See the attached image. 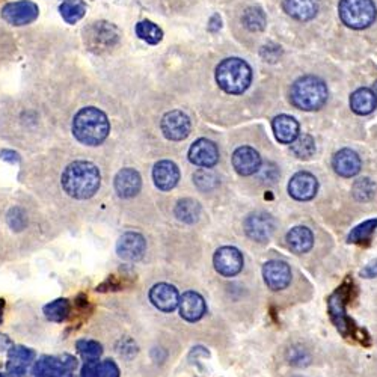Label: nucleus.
<instances>
[{"instance_id": "nucleus-1", "label": "nucleus", "mask_w": 377, "mask_h": 377, "mask_svg": "<svg viewBox=\"0 0 377 377\" xmlns=\"http://www.w3.org/2000/svg\"><path fill=\"white\" fill-rule=\"evenodd\" d=\"M101 182L98 168L91 162H74L66 166L62 174V187L65 193L76 199L94 197Z\"/></svg>"}, {"instance_id": "nucleus-2", "label": "nucleus", "mask_w": 377, "mask_h": 377, "mask_svg": "<svg viewBox=\"0 0 377 377\" xmlns=\"http://www.w3.org/2000/svg\"><path fill=\"white\" fill-rule=\"evenodd\" d=\"M109 120L97 108H85L74 117L73 133L85 145H100L109 134Z\"/></svg>"}, {"instance_id": "nucleus-3", "label": "nucleus", "mask_w": 377, "mask_h": 377, "mask_svg": "<svg viewBox=\"0 0 377 377\" xmlns=\"http://www.w3.org/2000/svg\"><path fill=\"white\" fill-rule=\"evenodd\" d=\"M352 285L350 282H344L340 289L335 290V293L329 298V315L332 318V323L340 330V334L344 335L346 338L358 340L364 344H369V335L364 330L358 329L355 322L346 314V305L350 298Z\"/></svg>"}, {"instance_id": "nucleus-4", "label": "nucleus", "mask_w": 377, "mask_h": 377, "mask_svg": "<svg viewBox=\"0 0 377 377\" xmlns=\"http://www.w3.org/2000/svg\"><path fill=\"white\" fill-rule=\"evenodd\" d=\"M290 98L293 106L301 110H317L327 100V88L318 77L305 76L293 85Z\"/></svg>"}, {"instance_id": "nucleus-5", "label": "nucleus", "mask_w": 377, "mask_h": 377, "mask_svg": "<svg viewBox=\"0 0 377 377\" xmlns=\"http://www.w3.org/2000/svg\"><path fill=\"white\" fill-rule=\"evenodd\" d=\"M216 80L219 86L228 94H242L250 85L253 73H250L249 65L238 59L230 58L225 59L218 65L216 70Z\"/></svg>"}, {"instance_id": "nucleus-6", "label": "nucleus", "mask_w": 377, "mask_h": 377, "mask_svg": "<svg viewBox=\"0 0 377 377\" xmlns=\"http://www.w3.org/2000/svg\"><path fill=\"white\" fill-rule=\"evenodd\" d=\"M340 17L352 29H365L376 18V6L373 0H341Z\"/></svg>"}, {"instance_id": "nucleus-7", "label": "nucleus", "mask_w": 377, "mask_h": 377, "mask_svg": "<svg viewBox=\"0 0 377 377\" xmlns=\"http://www.w3.org/2000/svg\"><path fill=\"white\" fill-rule=\"evenodd\" d=\"M76 365V359L68 355L64 359L42 356L33 365L32 373L35 377H71Z\"/></svg>"}, {"instance_id": "nucleus-8", "label": "nucleus", "mask_w": 377, "mask_h": 377, "mask_svg": "<svg viewBox=\"0 0 377 377\" xmlns=\"http://www.w3.org/2000/svg\"><path fill=\"white\" fill-rule=\"evenodd\" d=\"M275 219L266 211H257L249 214L245 221V231L254 242L265 243L275 233Z\"/></svg>"}, {"instance_id": "nucleus-9", "label": "nucleus", "mask_w": 377, "mask_h": 377, "mask_svg": "<svg viewBox=\"0 0 377 377\" xmlns=\"http://www.w3.org/2000/svg\"><path fill=\"white\" fill-rule=\"evenodd\" d=\"M38 13H40L38 6L30 2V0H20V2L5 5L2 9V17L6 23H9V25L25 26L32 21H35Z\"/></svg>"}, {"instance_id": "nucleus-10", "label": "nucleus", "mask_w": 377, "mask_h": 377, "mask_svg": "<svg viewBox=\"0 0 377 377\" xmlns=\"http://www.w3.org/2000/svg\"><path fill=\"white\" fill-rule=\"evenodd\" d=\"M213 262L222 277H236L243 269V255L233 246H224L216 250Z\"/></svg>"}, {"instance_id": "nucleus-11", "label": "nucleus", "mask_w": 377, "mask_h": 377, "mask_svg": "<svg viewBox=\"0 0 377 377\" xmlns=\"http://www.w3.org/2000/svg\"><path fill=\"white\" fill-rule=\"evenodd\" d=\"M262 278L273 291L287 289L291 282V269L285 261L272 260L262 267Z\"/></svg>"}, {"instance_id": "nucleus-12", "label": "nucleus", "mask_w": 377, "mask_h": 377, "mask_svg": "<svg viewBox=\"0 0 377 377\" xmlns=\"http://www.w3.org/2000/svg\"><path fill=\"white\" fill-rule=\"evenodd\" d=\"M162 132L169 141H182L190 133V120L185 112H168L162 120Z\"/></svg>"}, {"instance_id": "nucleus-13", "label": "nucleus", "mask_w": 377, "mask_h": 377, "mask_svg": "<svg viewBox=\"0 0 377 377\" xmlns=\"http://www.w3.org/2000/svg\"><path fill=\"white\" fill-rule=\"evenodd\" d=\"M189 160L197 166L211 168L219 160V150L214 142L209 139H199L193 142L189 150Z\"/></svg>"}, {"instance_id": "nucleus-14", "label": "nucleus", "mask_w": 377, "mask_h": 377, "mask_svg": "<svg viewBox=\"0 0 377 377\" xmlns=\"http://www.w3.org/2000/svg\"><path fill=\"white\" fill-rule=\"evenodd\" d=\"M146 242L139 233H124L117 245L118 255L125 261H138L145 254Z\"/></svg>"}, {"instance_id": "nucleus-15", "label": "nucleus", "mask_w": 377, "mask_h": 377, "mask_svg": "<svg viewBox=\"0 0 377 377\" xmlns=\"http://www.w3.org/2000/svg\"><path fill=\"white\" fill-rule=\"evenodd\" d=\"M150 301L157 310L173 313L180 305V294L174 285L157 284L150 291Z\"/></svg>"}, {"instance_id": "nucleus-16", "label": "nucleus", "mask_w": 377, "mask_h": 377, "mask_svg": "<svg viewBox=\"0 0 377 377\" xmlns=\"http://www.w3.org/2000/svg\"><path fill=\"white\" fill-rule=\"evenodd\" d=\"M318 190L317 178L310 173H298L293 175L289 185V193L298 201H310Z\"/></svg>"}, {"instance_id": "nucleus-17", "label": "nucleus", "mask_w": 377, "mask_h": 377, "mask_svg": "<svg viewBox=\"0 0 377 377\" xmlns=\"http://www.w3.org/2000/svg\"><path fill=\"white\" fill-rule=\"evenodd\" d=\"M233 166L240 175H253L261 168V157L254 148L240 146L233 154Z\"/></svg>"}, {"instance_id": "nucleus-18", "label": "nucleus", "mask_w": 377, "mask_h": 377, "mask_svg": "<svg viewBox=\"0 0 377 377\" xmlns=\"http://www.w3.org/2000/svg\"><path fill=\"white\" fill-rule=\"evenodd\" d=\"M142 180L138 170L132 168L121 169L115 177V190L121 198H133L139 193Z\"/></svg>"}, {"instance_id": "nucleus-19", "label": "nucleus", "mask_w": 377, "mask_h": 377, "mask_svg": "<svg viewBox=\"0 0 377 377\" xmlns=\"http://www.w3.org/2000/svg\"><path fill=\"white\" fill-rule=\"evenodd\" d=\"M332 166L338 175L344 177V178H350L359 174L362 162L358 153L350 150V148H344V150H340L334 156Z\"/></svg>"}, {"instance_id": "nucleus-20", "label": "nucleus", "mask_w": 377, "mask_h": 377, "mask_svg": "<svg viewBox=\"0 0 377 377\" xmlns=\"http://www.w3.org/2000/svg\"><path fill=\"white\" fill-rule=\"evenodd\" d=\"M180 313L187 322H198L205 314V301L197 291H186L180 298Z\"/></svg>"}, {"instance_id": "nucleus-21", "label": "nucleus", "mask_w": 377, "mask_h": 377, "mask_svg": "<svg viewBox=\"0 0 377 377\" xmlns=\"http://www.w3.org/2000/svg\"><path fill=\"white\" fill-rule=\"evenodd\" d=\"M153 178L160 190L174 189L180 180L178 166L170 160H162V162L156 163L153 169Z\"/></svg>"}, {"instance_id": "nucleus-22", "label": "nucleus", "mask_w": 377, "mask_h": 377, "mask_svg": "<svg viewBox=\"0 0 377 377\" xmlns=\"http://www.w3.org/2000/svg\"><path fill=\"white\" fill-rule=\"evenodd\" d=\"M273 133L282 144H293L299 136V124L293 117L279 115L272 122Z\"/></svg>"}, {"instance_id": "nucleus-23", "label": "nucleus", "mask_w": 377, "mask_h": 377, "mask_svg": "<svg viewBox=\"0 0 377 377\" xmlns=\"http://www.w3.org/2000/svg\"><path fill=\"white\" fill-rule=\"evenodd\" d=\"M284 9L290 17L306 21L318 13V0H284Z\"/></svg>"}, {"instance_id": "nucleus-24", "label": "nucleus", "mask_w": 377, "mask_h": 377, "mask_svg": "<svg viewBox=\"0 0 377 377\" xmlns=\"http://www.w3.org/2000/svg\"><path fill=\"white\" fill-rule=\"evenodd\" d=\"M287 245L294 254H305L314 245V236L310 228L294 226L287 234Z\"/></svg>"}, {"instance_id": "nucleus-25", "label": "nucleus", "mask_w": 377, "mask_h": 377, "mask_svg": "<svg viewBox=\"0 0 377 377\" xmlns=\"http://www.w3.org/2000/svg\"><path fill=\"white\" fill-rule=\"evenodd\" d=\"M350 106L358 115H369L377 106V97L371 89L361 88L352 94Z\"/></svg>"}, {"instance_id": "nucleus-26", "label": "nucleus", "mask_w": 377, "mask_h": 377, "mask_svg": "<svg viewBox=\"0 0 377 377\" xmlns=\"http://www.w3.org/2000/svg\"><path fill=\"white\" fill-rule=\"evenodd\" d=\"M89 41L94 42V47H103V45H110L113 41L117 40V29L110 26L109 23H95V25L91 28L89 33Z\"/></svg>"}, {"instance_id": "nucleus-27", "label": "nucleus", "mask_w": 377, "mask_h": 377, "mask_svg": "<svg viewBox=\"0 0 377 377\" xmlns=\"http://www.w3.org/2000/svg\"><path fill=\"white\" fill-rule=\"evenodd\" d=\"M175 216L178 221L185 224H195L201 216V205L192 198L180 199L175 207Z\"/></svg>"}, {"instance_id": "nucleus-28", "label": "nucleus", "mask_w": 377, "mask_h": 377, "mask_svg": "<svg viewBox=\"0 0 377 377\" xmlns=\"http://www.w3.org/2000/svg\"><path fill=\"white\" fill-rule=\"evenodd\" d=\"M376 230H377V219L365 221L362 224H359L358 226L353 228V230L349 234V237H347V242L349 243H355V245L369 243Z\"/></svg>"}, {"instance_id": "nucleus-29", "label": "nucleus", "mask_w": 377, "mask_h": 377, "mask_svg": "<svg viewBox=\"0 0 377 377\" xmlns=\"http://www.w3.org/2000/svg\"><path fill=\"white\" fill-rule=\"evenodd\" d=\"M61 14L64 20L70 25H74L76 21L82 18L86 13V5L83 0H64L61 5Z\"/></svg>"}, {"instance_id": "nucleus-30", "label": "nucleus", "mask_w": 377, "mask_h": 377, "mask_svg": "<svg viewBox=\"0 0 377 377\" xmlns=\"http://www.w3.org/2000/svg\"><path fill=\"white\" fill-rule=\"evenodd\" d=\"M136 35L148 44H158L163 38V32L154 23L145 20L136 26Z\"/></svg>"}, {"instance_id": "nucleus-31", "label": "nucleus", "mask_w": 377, "mask_h": 377, "mask_svg": "<svg viewBox=\"0 0 377 377\" xmlns=\"http://www.w3.org/2000/svg\"><path fill=\"white\" fill-rule=\"evenodd\" d=\"M44 314L52 322H64L70 314V302L66 299H58L44 306Z\"/></svg>"}, {"instance_id": "nucleus-32", "label": "nucleus", "mask_w": 377, "mask_h": 377, "mask_svg": "<svg viewBox=\"0 0 377 377\" xmlns=\"http://www.w3.org/2000/svg\"><path fill=\"white\" fill-rule=\"evenodd\" d=\"M291 151L299 158H310L315 153V142L310 134L298 136V139L291 145Z\"/></svg>"}, {"instance_id": "nucleus-33", "label": "nucleus", "mask_w": 377, "mask_h": 377, "mask_svg": "<svg viewBox=\"0 0 377 377\" xmlns=\"http://www.w3.org/2000/svg\"><path fill=\"white\" fill-rule=\"evenodd\" d=\"M376 186L370 178H361L358 180L355 185H353V197H355L361 202H367L374 197Z\"/></svg>"}, {"instance_id": "nucleus-34", "label": "nucleus", "mask_w": 377, "mask_h": 377, "mask_svg": "<svg viewBox=\"0 0 377 377\" xmlns=\"http://www.w3.org/2000/svg\"><path fill=\"white\" fill-rule=\"evenodd\" d=\"M243 23L249 30H262L266 25L265 13L260 8H249L243 14Z\"/></svg>"}, {"instance_id": "nucleus-35", "label": "nucleus", "mask_w": 377, "mask_h": 377, "mask_svg": "<svg viewBox=\"0 0 377 377\" xmlns=\"http://www.w3.org/2000/svg\"><path fill=\"white\" fill-rule=\"evenodd\" d=\"M76 347H77L80 355L86 359H98L101 355V352H103V347H101L100 342L93 341V340H80V341H77Z\"/></svg>"}, {"instance_id": "nucleus-36", "label": "nucleus", "mask_w": 377, "mask_h": 377, "mask_svg": "<svg viewBox=\"0 0 377 377\" xmlns=\"http://www.w3.org/2000/svg\"><path fill=\"white\" fill-rule=\"evenodd\" d=\"M8 358L9 362L29 365L33 359H35V352L23 346H13L8 352Z\"/></svg>"}, {"instance_id": "nucleus-37", "label": "nucleus", "mask_w": 377, "mask_h": 377, "mask_svg": "<svg viewBox=\"0 0 377 377\" xmlns=\"http://www.w3.org/2000/svg\"><path fill=\"white\" fill-rule=\"evenodd\" d=\"M193 181H195V186L202 192L211 190L218 186V178H216V175L209 169L198 170V173L193 175Z\"/></svg>"}, {"instance_id": "nucleus-38", "label": "nucleus", "mask_w": 377, "mask_h": 377, "mask_svg": "<svg viewBox=\"0 0 377 377\" xmlns=\"http://www.w3.org/2000/svg\"><path fill=\"white\" fill-rule=\"evenodd\" d=\"M287 359L291 365H296V367H305V365L311 362L310 352L302 346L290 347V350L287 352Z\"/></svg>"}, {"instance_id": "nucleus-39", "label": "nucleus", "mask_w": 377, "mask_h": 377, "mask_svg": "<svg viewBox=\"0 0 377 377\" xmlns=\"http://www.w3.org/2000/svg\"><path fill=\"white\" fill-rule=\"evenodd\" d=\"M8 224H9L11 228H13L14 231L25 230V226L28 224L26 213L23 211L21 209H18V207L11 209L9 213H8Z\"/></svg>"}, {"instance_id": "nucleus-40", "label": "nucleus", "mask_w": 377, "mask_h": 377, "mask_svg": "<svg viewBox=\"0 0 377 377\" xmlns=\"http://www.w3.org/2000/svg\"><path fill=\"white\" fill-rule=\"evenodd\" d=\"M98 377H120V369L118 365L108 359L105 362L100 364V371H98Z\"/></svg>"}, {"instance_id": "nucleus-41", "label": "nucleus", "mask_w": 377, "mask_h": 377, "mask_svg": "<svg viewBox=\"0 0 377 377\" xmlns=\"http://www.w3.org/2000/svg\"><path fill=\"white\" fill-rule=\"evenodd\" d=\"M98 371H100V364L97 362V359H88L86 364L83 365L80 377H98Z\"/></svg>"}, {"instance_id": "nucleus-42", "label": "nucleus", "mask_w": 377, "mask_h": 377, "mask_svg": "<svg viewBox=\"0 0 377 377\" xmlns=\"http://www.w3.org/2000/svg\"><path fill=\"white\" fill-rule=\"evenodd\" d=\"M8 374H9V377H29L28 376V365L8 361Z\"/></svg>"}, {"instance_id": "nucleus-43", "label": "nucleus", "mask_w": 377, "mask_h": 377, "mask_svg": "<svg viewBox=\"0 0 377 377\" xmlns=\"http://www.w3.org/2000/svg\"><path fill=\"white\" fill-rule=\"evenodd\" d=\"M361 277L362 278H377V260L371 261L370 265L365 266L362 270H361Z\"/></svg>"}, {"instance_id": "nucleus-44", "label": "nucleus", "mask_w": 377, "mask_h": 377, "mask_svg": "<svg viewBox=\"0 0 377 377\" xmlns=\"http://www.w3.org/2000/svg\"><path fill=\"white\" fill-rule=\"evenodd\" d=\"M222 26V21H221V17L219 16H213L211 20H210V25H209V29L211 32H216L218 29H221Z\"/></svg>"}, {"instance_id": "nucleus-45", "label": "nucleus", "mask_w": 377, "mask_h": 377, "mask_svg": "<svg viewBox=\"0 0 377 377\" xmlns=\"http://www.w3.org/2000/svg\"><path fill=\"white\" fill-rule=\"evenodd\" d=\"M13 347V342L6 335H0V350H8Z\"/></svg>"}, {"instance_id": "nucleus-46", "label": "nucleus", "mask_w": 377, "mask_h": 377, "mask_svg": "<svg viewBox=\"0 0 377 377\" xmlns=\"http://www.w3.org/2000/svg\"><path fill=\"white\" fill-rule=\"evenodd\" d=\"M2 157L5 158V160H9V162H17V160H18V154L17 153H14V151H2Z\"/></svg>"}, {"instance_id": "nucleus-47", "label": "nucleus", "mask_w": 377, "mask_h": 377, "mask_svg": "<svg viewBox=\"0 0 377 377\" xmlns=\"http://www.w3.org/2000/svg\"><path fill=\"white\" fill-rule=\"evenodd\" d=\"M4 308H5V301L0 299V323H2V318H4Z\"/></svg>"}, {"instance_id": "nucleus-48", "label": "nucleus", "mask_w": 377, "mask_h": 377, "mask_svg": "<svg viewBox=\"0 0 377 377\" xmlns=\"http://www.w3.org/2000/svg\"><path fill=\"white\" fill-rule=\"evenodd\" d=\"M373 93H374V95L377 97V82L374 83V86H373Z\"/></svg>"}, {"instance_id": "nucleus-49", "label": "nucleus", "mask_w": 377, "mask_h": 377, "mask_svg": "<svg viewBox=\"0 0 377 377\" xmlns=\"http://www.w3.org/2000/svg\"><path fill=\"white\" fill-rule=\"evenodd\" d=\"M0 377H5V376H4V374H2V373H0Z\"/></svg>"}]
</instances>
